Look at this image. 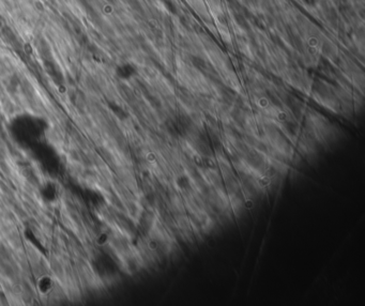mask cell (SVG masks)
<instances>
[{
    "label": "cell",
    "mask_w": 365,
    "mask_h": 306,
    "mask_svg": "<svg viewBox=\"0 0 365 306\" xmlns=\"http://www.w3.org/2000/svg\"><path fill=\"white\" fill-rule=\"evenodd\" d=\"M176 185L182 191H188L192 188L191 179L185 174H180L177 176V178H176Z\"/></svg>",
    "instance_id": "cell-2"
},
{
    "label": "cell",
    "mask_w": 365,
    "mask_h": 306,
    "mask_svg": "<svg viewBox=\"0 0 365 306\" xmlns=\"http://www.w3.org/2000/svg\"><path fill=\"white\" fill-rule=\"evenodd\" d=\"M148 159H149V161H154L155 155L153 153H149V154H148Z\"/></svg>",
    "instance_id": "cell-3"
},
{
    "label": "cell",
    "mask_w": 365,
    "mask_h": 306,
    "mask_svg": "<svg viewBox=\"0 0 365 306\" xmlns=\"http://www.w3.org/2000/svg\"><path fill=\"white\" fill-rule=\"evenodd\" d=\"M192 125L190 118L186 116H177L167 122V130L172 136H184Z\"/></svg>",
    "instance_id": "cell-1"
}]
</instances>
